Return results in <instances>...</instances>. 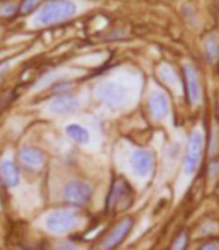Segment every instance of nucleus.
I'll use <instances>...</instances> for the list:
<instances>
[{"instance_id":"nucleus-9","label":"nucleus","mask_w":219,"mask_h":250,"mask_svg":"<svg viewBox=\"0 0 219 250\" xmlns=\"http://www.w3.org/2000/svg\"><path fill=\"white\" fill-rule=\"evenodd\" d=\"M78 108H80V101L74 95H69V93L57 95L50 102V111L57 116L72 114V112H75Z\"/></svg>"},{"instance_id":"nucleus-3","label":"nucleus","mask_w":219,"mask_h":250,"mask_svg":"<svg viewBox=\"0 0 219 250\" xmlns=\"http://www.w3.org/2000/svg\"><path fill=\"white\" fill-rule=\"evenodd\" d=\"M80 223H81V216L74 208L56 210L45 220V226L54 234H65L80 226Z\"/></svg>"},{"instance_id":"nucleus-12","label":"nucleus","mask_w":219,"mask_h":250,"mask_svg":"<svg viewBox=\"0 0 219 250\" xmlns=\"http://www.w3.org/2000/svg\"><path fill=\"white\" fill-rule=\"evenodd\" d=\"M20 161L30 169H38L45 164V154L35 147H26L20 151Z\"/></svg>"},{"instance_id":"nucleus-23","label":"nucleus","mask_w":219,"mask_h":250,"mask_svg":"<svg viewBox=\"0 0 219 250\" xmlns=\"http://www.w3.org/2000/svg\"><path fill=\"white\" fill-rule=\"evenodd\" d=\"M218 116H219V101H218Z\"/></svg>"},{"instance_id":"nucleus-21","label":"nucleus","mask_w":219,"mask_h":250,"mask_svg":"<svg viewBox=\"0 0 219 250\" xmlns=\"http://www.w3.org/2000/svg\"><path fill=\"white\" fill-rule=\"evenodd\" d=\"M8 66H9V63H8V62H3V63H0V78H2V75H3V74L6 72Z\"/></svg>"},{"instance_id":"nucleus-2","label":"nucleus","mask_w":219,"mask_h":250,"mask_svg":"<svg viewBox=\"0 0 219 250\" xmlns=\"http://www.w3.org/2000/svg\"><path fill=\"white\" fill-rule=\"evenodd\" d=\"M96 99L110 108H120L128 102V88L117 81H104L95 88Z\"/></svg>"},{"instance_id":"nucleus-14","label":"nucleus","mask_w":219,"mask_h":250,"mask_svg":"<svg viewBox=\"0 0 219 250\" xmlns=\"http://www.w3.org/2000/svg\"><path fill=\"white\" fill-rule=\"evenodd\" d=\"M204 54L210 63L219 62V35L218 33H209L203 39Z\"/></svg>"},{"instance_id":"nucleus-1","label":"nucleus","mask_w":219,"mask_h":250,"mask_svg":"<svg viewBox=\"0 0 219 250\" xmlns=\"http://www.w3.org/2000/svg\"><path fill=\"white\" fill-rule=\"evenodd\" d=\"M77 14V5L72 0H48L44 2L35 17L36 26H53L68 21Z\"/></svg>"},{"instance_id":"nucleus-13","label":"nucleus","mask_w":219,"mask_h":250,"mask_svg":"<svg viewBox=\"0 0 219 250\" xmlns=\"http://www.w3.org/2000/svg\"><path fill=\"white\" fill-rule=\"evenodd\" d=\"M0 178L8 188H15L20 183V172L17 165L11 159H3L0 161Z\"/></svg>"},{"instance_id":"nucleus-16","label":"nucleus","mask_w":219,"mask_h":250,"mask_svg":"<svg viewBox=\"0 0 219 250\" xmlns=\"http://www.w3.org/2000/svg\"><path fill=\"white\" fill-rule=\"evenodd\" d=\"M44 2H45V0H23L18 6V14L20 15H30L35 11H38Z\"/></svg>"},{"instance_id":"nucleus-7","label":"nucleus","mask_w":219,"mask_h":250,"mask_svg":"<svg viewBox=\"0 0 219 250\" xmlns=\"http://www.w3.org/2000/svg\"><path fill=\"white\" fill-rule=\"evenodd\" d=\"M183 80L186 87V95L191 101V104H198L201 99V84L198 74H197L195 67L192 64L183 66Z\"/></svg>"},{"instance_id":"nucleus-15","label":"nucleus","mask_w":219,"mask_h":250,"mask_svg":"<svg viewBox=\"0 0 219 250\" xmlns=\"http://www.w3.org/2000/svg\"><path fill=\"white\" fill-rule=\"evenodd\" d=\"M66 135L69 138L77 143V144H87L90 140L89 136V132H87L86 127H83L81 125L78 123H72V125H68L66 126Z\"/></svg>"},{"instance_id":"nucleus-5","label":"nucleus","mask_w":219,"mask_h":250,"mask_svg":"<svg viewBox=\"0 0 219 250\" xmlns=\"http://www.w3.org/2000/svg\"><path fill=\"white\" fill-rule=\"evenodd\" d=\"M132 226H134V220L131 217L122 219L119 223L114 225V228L96 244L95 250H114L117 246L123 243V240L128 237L131 229H132Z\"/></svg>"},{"instance_id":"nucleus-6","label":"nucleus","mask_w":219,"mask_h":250,"mask_svg":"<svg viewBox=\"0 0 219 250\" xmlns=\"http://www.w3.org/2000/svg\"><path fill=\"white\" fill-rule=\"evenodd\" d=\"M93 195L92 186L83 180H72L63 188V198L66 202L74 204V206H83L90 201Z\"/></svg>"},{"instance_id":"nucleus-10","label":"nucleus","mask_w":219,"mask_h":250,"mask_svg":"<svg viewBox=\"0 0 219 250\" xmlns=\"http://www.w3.org/2000/svg\"><path fill=\"white\" fill-rule=\"evenodd\" d=\"M168 109H170V102L164 93L155 92L149 98V112L155 120H162L168 114Z\"/></svg>"},{"instance_id":"nucleus-19","label":"nucleus","mask_w":219,"mask_h":250,"mask_svg":"<svg viewBox=\"0 0 219 250\" xmlns=\"http://www.w3.org/2000/svg\"><path fill=\"white\" fill-rule=\"evenodd\" d=\"M201 250H219V241H216V240L207 241V243L201 247Z\"/></svg>"},{"instance_id":"nucleus-11","label":"nucleus","mask_w":219,"mask_h":250,"mask_svg":"<svg viewBox=\"0 0 219 250\" xmlns=\"http://www.w3.org/2000/svg\"><path fill=\"white\" fill-rule=\"evenodd\" d=\"M131 195V188L129 185L126 183L125 180H116L113 186H111V190H110V195H108V202H107V207L110 210H114L122 201H125L128 196Z\"/></svg>"},{"instance_id":"nucleus-8","label":"nucleus","mask_w":219,"mask_h":250,"mask_svg":"<svg viewBox=\"0 0 219 250\" xmlns=\"http://www.w3.org/2000/svg\"><path fill=\"white\" fill-rule=\"evenodd\" d=\"M155 165V157L149 150H135L131 156V167L138 177H147Z\"/></svg>"},{"instance_id":"nucleus-22","label":"nucleus","mask_w":219,"mask_h":250,"mask_svg":"<svg viewBox=\"0 0 219 250\" xmlns=\"http://www.w3.org/2000/svg\"><path fill=\"white\" fill-rule=\"evenodd\" d=\"M2 35H3V27L0 26V38H2Z\"/></svg>"},{"instance_id":"nucleus-4","label":"nucleus","mask_w":219,"mask_h":250,"mask_svg":"<svg viewBox=\"0 0 219 250\" xmlns=\"http://www.w3.org/2000/svg\"><path fill=\"white\" fill-rule=\"evenodd\" d=\"M204 150V135L200 130H194L189 135L186 153H185V161L183 168L186 174H192L197 168H198L201 162V156Z\"/></svg>"},{"instance_id":"nucleus-20","label":"nucleus","mask_w":219,"mask_h":250,"mask_svg":"<svg viewBox=\"0 0 219 250\" xmlns=\"http://www.w3.org/2000/svg\"><path fill=\"white\" fill-rule=\"evenodd\" d=\"M54 250H78V249L75 246H72V244H63V246H59Z\"/></svg>"},{"instance_id":"nucleus-18","label":"nucleus","mask_w":219,"mask_h":250,"mask_svg":"<svg viewBox=\"0 0 219 250\" xmlns=\"http://www.w3.org/2000/svg\"><path fill=\"white\" fill-rule=\"evenodd\" d=\"M186 246H188V235L183 232L176 240H174V243H173L170 250H186Z\"/></svg>"},{"instance_id":"nucleus-17","label":"nucleus","mask_w":219,"mask_h":250,"mask_svg":"<svg viewBox=\"0 0 219 250\" xmlns=\"http://www.w3.org/2000/svg\"><path fill=\"white\" fill-rule=\"evenodd\" d=\"M18 6L15 2H2L0 3V17L2 18H9L14 14L18 12Z\"/></svg>"}]
</instances>
